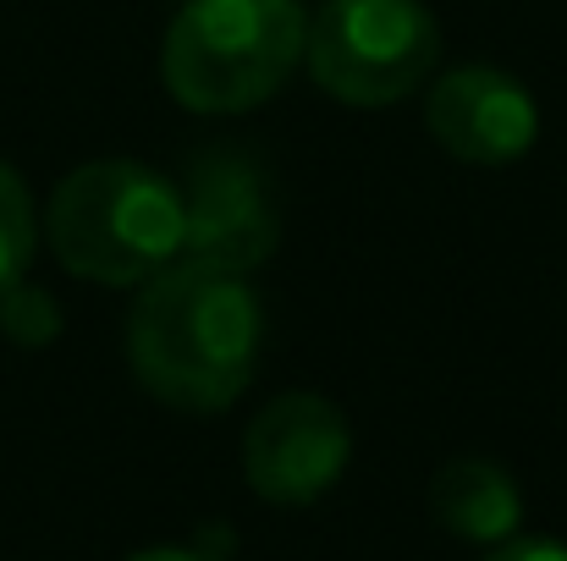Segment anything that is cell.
Instances as JSON below:
<instances>
[{
  "instance_id": "52a82bcc",
  "label": "cell",
  "mask_w": 567,
  "mask_h": 561,
  "mask_svg": "<svg viewBox=\"0 0 567 561\" xmlns=\"http://www.w3.org/2000/svg\"><path fill=\"white\" fill-rule=\"evenodd\" d=\"M424 127L452 160L496 172V166H513L535 149L540 105L502 66H457V72H441L430 83Z\"/></svg>"
},
{
  "instance_id": "8992f818",
  "label": "cell",
  "mask_w": 567,
  "mask_h": 561,
  "mask_svg": "<svg viewBox=\"0 0 567 561\" xmlns=\"http://www.w3.org/2000/svg\"><path fill=\"white\" fill-rule=\"evenodd\" d=\"M281 242V204L265 166L243 149L193 155L183 187V253L193 264L254 276Z\"/></svg>"
},
{
  "instance_id": "30bf717a",
  "label": "cell",
  "mask_w": 567,
  "mask_h": 561,
  "mask_svg": "<svg viewBox=\"0 0 567 561\" xmlns=\"http://www.w3.org/2000/svg\"><path fill=\"white\" fill-rule=\"evenodd\" d=\"M0 336L17 342V347H50L61 336V309L44 287H28V281H11L0 292Z\"/></svg>"
},
{
  "instance_id": "5b68a950",
  "label": "cell",
  "mask_w": 567,
  "mask_h": 561,
  "mask_svg": "<svg viewBox=\"0 0 567 561\" xmlns=\"http://www.w3.org/2000/svg\"><path fill=\"white\" fill-rule=\"evenodd\" d=\"M348 413L320 391H281L243 429V479L270 507H315L348 474Z\"/></svg>"
},
{
  "instance_id": "3957f363",
  "label": "cell",
  "mask_w": 567,
  "mask_h": 561,
  "mask_svg": "<svg viewBox=\"0 0 567 561\" xmlns=\"http://www.w3.org/2000/svg\"><path fill=\"white\" fill-rule=\"evenodd\" d=\"M303 44L298 0H183L161 39V83L193 116H243L281 94Z\"/></svg>"
},
{
  "instance_id": "9c48e42d",
  "label": "cell",
  "mask_w": 567,
  "mask_h": 561,
  "mask_svg": "<svg viewBox=\"0 0 567 561\" xmlns=\"http://www.w3.org/2000/svg\"><path fill=\"white\" fill-rule=\"evenodd\" d=\"M39 248V215H33V193L17 177V166L0 160V292L11 281L28 276V259Z\"/></svg>"
},
{
  "instance_id": "7a4b0ae2",
  "label": "cell",
  "mask_w": 567,
  "mask_h": 561,
  "mask_svg": "<svg viewBox=\"0 0 567 561\" xmlns=\"http://www.w3.org/2000/svg\"><path fill=\"white\" fill-rule=\"evenodd\" d=\"M44 237L61 270L94 287H144L183 253V187L150 160H89L55 183Z\"/></svg>"
},
{
  "instance_id": "ba28073f",
  "label": "cell",
  "mask_w": 567,
  "mask_h": 561,
  "mask_svg": "<svg viewBox=\"0 0 567 561\" xmlns=\"http://www.w3.org/2000/svg\"><path fill=\"white\" fill-rule=\"evenodd\" d=\"M430 518L468 546H502L524 523V490L491 457H452L430 479Z\"/></svg>"
},
{
  "instance_id": "8fae6325",
  "label": "cell",
  "mask_w": 567,
  "mask_h": 561,
  "mask_svg": "<svg viewBox=\"0 0 567 561\" xmlns=\"http://www.w3.org/2000/svg\"><path fill=\"white\" fill-rule=\"evenodd\" d=\"M485 561H567V546L563 540H502V546H491Z\"/></svg>"
},
{
  "instance_id": "7c38bea8",
  "label": "cell",
  "mask_w": 567,
  "mask_h": 561,
  "mask_svg": "<svg viewBox=\"0 0 567 561\" xmlns=\"http://www.w3.org/2000/svg\"><path fill=\"white\" fill-rule=\"evenodd\" d=\"M127 561H204L198 551H183V546H155V551H138V557Z\"/></svg>"
},
{
  "instance_id": "277c9868",
  "label": "cell",
  "mask_w": 567,
  "mask_h": 561,
  "mask_svg": "<svg viewBox=\"0 0 567 561\" xmlns=\"http://www.w3.org/2000/svg\"><path fill=\"white\" fill-rule=\"evenodd\" d=\"M320 94L380 111L419 94L441 61V22L424 0H326L303 44Z\"/></svg>"
},
{
  "instance_id": "6da1fadb",
  "label": "cell",
  "mask_w": 567,
  "mask_h": 561,
  "mask_svg": "<svg viewBox=\"0 0 567 561\" xmlns=\"http://www.w3.org/2000/svg\"><path fill=\"white\" fill-rule=\"evenodd\" d=\"M265 309L248 276L172 259L138 287L127 314V364L133 380L177 407L220 413L231 407L259 370Z\"/></svg>"
}]
</instances>
